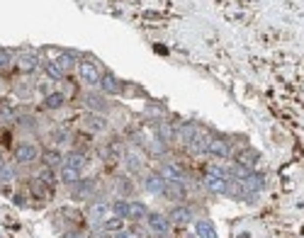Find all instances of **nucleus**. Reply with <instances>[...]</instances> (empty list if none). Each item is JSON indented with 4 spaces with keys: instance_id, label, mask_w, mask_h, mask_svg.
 <instances>
[{
    "instance_id": "23",
    "label": "nucleus",
    "mask_w": 304,
    "mask_h": 238,
    "mask_svg": "<svg viewBox=\"0 0 304 238\" xmlns=\"http://www.w3.org/2000/svg\"><path fill=\"white\" fill-rule=\"evenodd\" d=\"M85 126L93 129V131H102L107 124H105V119L100 117V115H88V117H85Z\"/></svg>"
},
{
    "instance_id": "9",
    "label": "nucleus",
    "mask_w": 304,
    "mask_h": 238,
    "mask_svg": "<svg viewBox=\"0 0 304 238\" xmlns=\"http://www.w3.org/2000/svg\"><path fill=\"white\" fill-rule=\"evenodd\" d=\"M161 175L168 180H173V182H185V170H182L180 166H176V163H166L163 168H161Z\"/></svg>"
},
{
    "instance_id": "14",
    "label": "nucleus",
    "mask_w": 304,
    "mask_h": 238,
    "mask_svg": "<svg viewBox=\"0 0 304 238\" xmlns=\"http://www.w3.org/2000/svg\"><path fill=\"white\" fill-rule=\"evenodd\" d=\"M85 105H88L93 112H105V110H107V102H105L100 95H93V93L85 95Z\"/></svg>"
},
{
    "instance_id": "36",
    "label": "nucleus",
    "mask_w": 304,
    "mask_h": 238,
    "mask_svg": "<svg viewBox=\"0 0 304 238\" xmlns=\"http://www.w3.org/2000/svg\"><path fill=\"white\" fill-rule=\"evenodd\" d=\"M239 238H251V236H248V234H241V236H239Z\"/></svg>"
},
{
    "instance_id": "18",
    "label": "nucleus",
    "mask_w": 304,
    "mask_h": 238,
    "mask_svg": "<svg viewBox=\"0 0 304 238\" xmlns=\"http://www.w3.org/2000/svg\"><path fill=\"white\" fill-rule=\"evenodd\" d=\"M63 166H68V168H76V170H80L83 166H85V158H83V153H68L66 158H63Z\"/></svg>"
},
{
    "instance_id": "34",
    "label": "nucleus",
    "mask_w": 304,
    "mask_h": 238,
    "mask_svg": "<svg viewBox=\"0 0 304 238\" xmlns=\"http://www.w3.org/2000/svg\"><path fill=\"white\" fill-rule=\"evenodd\" d=\"M63 238H85L83 234H78V231H71V234H66Z\"/></svg>"
},
{
    "instance_id": "3",
    "label": "nucleus",
    "mask_w": 304,
    "mask_h": 238,
    "mask_svg": "<svg viewBox=\"0 0 304 238\" xmlns=\"http://www.w3.org/2000/svg\"><path fill=\"white\" fill-rule=\"evenodd\" d=\"M80 78L85 80V83H90V85H100V71H98V63H93V61H83L80 63Z\"/></svg>"
},
{
    "instance_id": "11",
    "label": "nucleus",
    "mask_w": 304,
    "mask_h": 238,
    "mask_svg": "<svg viewBox=\"0 0 304 238\" xmlns=\"http://www.w3.org/2000/svg\"><path fill=\"white\" fill-rule=\"evenodd\" d=\"M120 88H122L120 80H117L112 73H107V75L100 78V90H102V93H110V95H112V93H120Z\"/></svg>"
},
{
    "instance_id": "12",
    "label": "nucleus",
    "mask_w": 304,
    "mask_h": 238,
    "mask_svg": "<svg viewBox=\"0 0 304 238\" xmlns=\"http://www.w3.org/2000/svg\"><path fill=\"white\" fill-rule=\"evenodd\" d=\"M171 219H173L176 224H190V221H192V212H190L187 207H173V209H171Z\"/></svg>"
},
{
    "instance_id": "22",
    "label": "nucleus",
    "mask_w": 304,
    "mask_h": 238,
    "mask_svg": "<svg viewBox=\"0 0 304 238\" xmlns=\"http://www.w3.org/2000/svg\"><path fill=\"white\" fill-rule=\"evenodd\" d=\"M110 212H112L117 219H129V202H122V199H117V202L110 207Z\"/></svg>"
},
{
    "instance_id": "13",
    "label": "nucleus",
    "mask_w": 304,
    "mask_h": 238,
    "mask_svg": "<svg viewBox=\"0 0 304 238\" xmlns=\"http://www.w3.org/2000/svg\"><path fill=\"white\" fill-rule=\"evenodd\" d=\"M236 163H239V166H243L246 170H251V168L258 163V153H255V151H243V153H239V156H236Z\"/></svg>"
},
{
    "instance_id": "10",
    "label": "nucleus",
    "mask_w": 304,
    "mask_h": 238,
    "mask_svg": "<svg viewBox=\"0 0 304 238\" xmlns=\"http://www.w3.org/2000/svg\"><path fill=\"white\" fill-rule=\"evenodd\" d=\"M156 134H158V139L168 146L171 141H173V136H176V129H173V124L171 121H158V126H156Z\"/></svg>"
},
{
    "instance_id": "1",
    "label": "nucleus",
    "mask_w": 304,
    "mask_h": 238,
    "mask_svg": "<svg viewBox=\"0 0 304 238\" xmlns=\"http://www.w3.org/2000/svg\"><path fill=\"white\" fill-rule=\"evenodd\" d=\"M207 153L209 156H217V158H229L231 156L229 141H224L219 136H207Z\"/></svg>"
},
{
    "instance_id": "7",
    "label": "nucleus",
    "mask_w": 304,
    "mask_h": 238,
    "mask_svg": "<svg viewBox=\"0 0 304 238\" xmlns=\"http://www.w3.org/2000/svg\"><path fill=\"white\" fill-rule=\"evenodd\" d=\"M204 185H207V190H212V192H217V194L227 192V187H229L227 178H224V175H217V173H209V175L204 178Z\"/></svg>"
},
{
    "instance_id": "24",
    "label": "nucleus",
    "mask_w": 304,
    "mask_h": 238,
    "mask_svg": "<svg viewBox=\"0 0 304 238\" xmlns=\"http://www.w3.org/2000/svg\"><path fill=\"white\" fill-rule=\"evenodd\" d=\"M44 163H47V168H54V166H63V156H61L59 151H47L44 156Z\"/></svg>"
},
{
    "instance_id": "32",
    "label": "nucleus",
    "mask_w": 304,
    "mask_h": 238,
    "mask_svg": "<svg viewBox=\"0 0 304 238\" xmlns=\"http://www.w3.org/2000/svg\"><path fill=\"white\" fill-rule=\"evenodd\" d=\"M127 166L136 170V168H139V158H131V156H127Z\"/></svg>"
},
{
    "instance_id": "27",
    "label": "nucleus",
    "mask_w": 304,
    "mask_h": 238,
    "mask_svg": "<svg viewBox=\"0 0 304 238\" xmlns=\"http://www.w3.org/2000/svg\"><path fill=\"white\" fill-rule=\"evenodd\" d=\"M122 221H124V219L112 216V219H105V221H102V226H105V231H115V234H117V231H122Z\"/></svg>"
},
{
    "instance_id": "17",
    "label": "nucleus",
    "mask_w": 304,
    "mask_h": 238,
    "mask_svg": "<svg viewBox=\"0 0 304 238\" xmlns=\"http://www.w3.org/2000/svg\"><path fill=\"white\" fill-rule=\"evenodd\" d=\"M107 214H110V204H105V202H98V204H93V209H90V216H93L95 221H105Z\"/></svg>"
},
{
    "instance_id": "20",
    "label": "nucleus",
    "mask_w": 304,
    "mask_h": 238,
    "mask_svg": "<svg viewBox=\"0 0 304 238\" xmlns=\"http://www.w3.org/2000/svg\"><path fill=\"white\" fill-rule=\"evenodd\" d=\"M129 216L131 219H146L149 216V209L141 202H129Z\"/></svg>"
},
{
    "instance_id": "33",
    "label": "nucleus",
    "mask_w": 304,
    "mask_h": 238,
    "mask_svg": "<svg viewBox=\"0 0 304 238\" xmlns=\"http://www.w3.org/2000/svg\"><path fill=\"white\" fill-rule=\"evenodd\" d=\"M115 238H136V236H134V231H131V234H129V231H117Z\"/></svg>"
},
{
    "instance_id": "5",
    "label": "nucleus",
    "mask_w": 304,
    "mask_h": 238,
    "mask_svg": "<svg viewBox=\"0 0 304 238\" xmlns=\"http://www.w3.org/2000/svg\"><path fill=\"white\" fill-rule=\"evenodd\" d=\"M37 146H32V143H20L17 148H15V161L17 163H29V161H34L37 158Z\"/></svg>"
},
{
    "instance_id": "31",
    "label": "nucleus",
    "mask_w": 304,
    "mask_h": 238,
    "mask_svg": "<svg viewBox=\"0 0 304 238\" xmlns=\"http://www.w3.org/2000/svg\"><path fill=\"white\" fill-rule=\"evenodd\" d=\"M34 63H37L34 56H22V71H32V68H34Z\"/></svg>"
},
{
    "instance_id": "8",
    "label": "nucleus",
    "mask_w": 304,
    "mask_h": 238,
    "mask_svg": "<svg viewBox=\"0 0 304 238\" xmlns=\"http://www.w3.org/2000/svg\"><path fill=\"white\" fill-rule=\"evenodd\" d=\"M243 190L248 192V194H258L260 190H263V175H258V173H248L246 178L241 180Z\"/></svg>"
},
{
    "instance_id": "29",
    "label": "nucleus",
    "mask_w": 304,
    "mask_h": 238,
    "mask_svg": "<svg viewBox=\"0 0 304 238\" xmlns=\"http://www.w3.org/2000/svg\"><path fill=\"white\" fill-rule=\"evenodd\" d=\"M73 63H76V59H73L71 54H59V66L63 68V71H68Z\"/></svg>"
},
{
    "instance_id": "28",
    "label": "nucleus",
    "mask_w": 304,
    "mask_h": 238,
    "mask_svg": "<svg viewBox=\"0 0 304 238\" xmlns=\"http://www.w3.org/2000/svg\"><path fill=\"white\" fill-rule=\"evenodd\" d=\"M39 180H42L47 187H54V173H51L49 168H44V170L39 173Z\"/></svg>"
},
{
    "instance_id": "30",
    "label": "nucleus",
    "mask_w": 304,
    "mask_h": 238,
    "mask_svg": "<svg viewBox=\"0 0 304 238\" xmlns=\"http://www.w3.org/2000/svg\"><path fill=\"white\" fill-rule=\"evenodd\" d=\"M10 63H12V54L5 51V49H0V68H5V66H10Z\"/></svg>"
},
{
    "instance_id": "16",
    "label": "nucleus",
    "mask_w": 304,
    "mask_h": 238,
    "mask_svg": "<svg viewBox=\"0 0 304 238\" xmlns=\"http://www.w3.org/2000/svg\"><path fill=\"white\" fill-rule=\"evenodd\" d=\"M163 197H171V199L178 197V199H182V197H185V187H182V182H173V180L168 182V180H166V194H163Z\"/></svg>"
},
{
    "instance_id": "15",
    "label": "nucleus",
    "mask_w": 304,
    "mask_h": 238,
    "mask_svg": "<svg viewBox=\"0 0 304 238\" xmlns=\"http://www.w3.org/2000/svg\"><path fill=\"white\" fill-rule=\"evenodd\" d=\"M93 190H95V182L85 178V180H78V182H76L73 194H76V197H85V194H93Z\"/></svg>"
},
{
    "instance_id": "19",
    "label": "nucleus",
    "mask_w": 304,
    "mask_h": 238,
    "mask_svg": "<svg viewBox=\"0 0 304 238\" xmlns=\"http://www.w3.org/2000/svg\"><path fill=\"white\" fill-rule=\"evenodd\" d=\"M195 231H197V238H217V231L212 229L209 221H197Z\"/></svg>"
},
{
    "instance_id": "21",
    "label": "nucleus",
    "mask_w": 304,
    "mask_h": 238,
    "mask_svg": "<svg viewBox=\"0 0 304 238\" xmlns=\"http://www.w3.org/2000/svg\"><path fill=\"white\" fill-rule=\"evenodd\" d=\"M78 173L80 170H76V168H68V166H61V180L66 182V185H76L78 182Z\"/></svg>"
},
{
    "instance_id": "35",
    "label": "nucleus",
    "mask_w": 304,
    "mask_h": 238,
    "mask_svg": "<svg viewBox=\"0 0 304 238\" xmlns=\"http://www.w3.org/2000/svg\"><path fill=\"white\" fill-rule=\"evenodd\" d=\"M2 168H5V161H2V156H0V170H2Z\"/></svg>"
},
{
    "instance_id": "4",
    "label": "nucleus",
    "mask_w": 304,
    "mask_h": 238,
    "mask_svg": "<svg viewBox=\"0 0 304 238\" xmlns=\"http://www.w3.org/2000/svg\"><path fill=\"white\" fill-rule=\"evenodd\" d=\"M176 134H178V139H180L185 146H195V143H197V126H195L192 121H185V124H180Z\"/></svg>"
},
{
    "instance_id": "26",
    "label": "nucleus",
    "mask_w": 304,
    "mask_h": 238,
    "mask_svg": "<svg viewBox=\"0 0 304 238\" xmlns=\"http://www.w3.org/2000/svg\"><path fill=\"white\" fill-rule=\"evenodd\" d=\"M63 100H66V97H63V93H51V95H47V100H44V102H47V107H49V110H59L61 105H63Z\"/></svg>"
},
{
    "instance_id": "6",
    "label": "nucleus",
    "mask_w": 304,
    "mask_h": 238,
    "mask_svg": "<svg viewBox=\"0 0 304 238\" xmlns=\"http://www.w3.org/2000/svg\"><path fill=\"white\" fill-rule=\"evenodd\" d=\"M146 190L151 194H166V178L161 173H151L146 178Z\"/></svg>"
},
{
    "instance_id": "2",
    "label": "nucleus",
    "mask_w": 304,
    "mask_h": 238,
    "mask_svg": "<svg viewBox=\"0 0 304 238\" xmlns=\"http://www.w3.org/2000/svg\"><path fill=\"white\" fill-rule=\"evenodd\" d=\"M146 221H149L151 234H156V236H166L171 231V219H166L163 214H149Z\"/></svg>"
},
{
    "instance_id": "25",
    "label": "nucleus",
    "mask_w": 304,
    "mask_h": 238,
    "mask_svg": "<svg viewBox=\"0 0 304 238\" xmlns=\"http://www.w3.org/2000/svg\"><path fill=\"white\" fill-rule=\"evenodd\" d=\"M44 71H47V75L54 78V80H63V75H66V71L61 68L59 63H44Z\"/></svg>"
}]
</instances>
